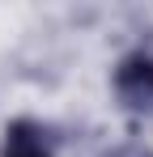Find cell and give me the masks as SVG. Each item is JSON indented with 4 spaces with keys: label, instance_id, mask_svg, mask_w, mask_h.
Segmentation results:
<instances>
[{
    "label": "cell",
    "instance_id": "6da1fadb",
    "mask_svg": "<svg viewBox=\"0 0 153 157\" xmlns=\"http://www.w3.org/2000/svg\"><path fill=\"white\" fill-rule=\"evenodd\" d=\"M60 128L34 115H13L0 128V157H60Z\"/></svg>",
    "mask_w": 153,
    "mask_h": 157
},
{
    "label": "cell",
    "instance_id": "7a4b0ae2",
    "mask_svg": "<svg viewBox=\"0 0 153 157\" xmlns=\"http://www.w3.org/2000/svg\"><path fill=\"white\" fill-rule=\"evenodd\" d=\"M111 89L124 110L149 115L153 110V51H128L111 72Z\"/></svg>",
    "mask_w": 153,
    "mask_h": 157
},
{
    "label": "cell",
    "instance_id": "3957f363",
    "mask_svg": "<svg viewBox=\"0 0 153 157\" xmlns=\"http://www.w3.org/2000/svg\"><path fill=\"white\" fill-rule=\"evenodd\" d=\"M106 157H153V144H140V140H128V144H115Z\"/></svg>",
    "mask_w": 153,
    "mask_h": 157
}]
</instances>
